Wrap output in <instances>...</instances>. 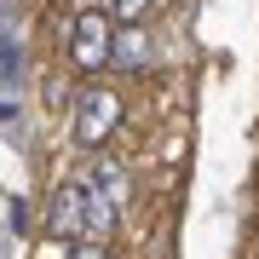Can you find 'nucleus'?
Returning a JSON list of instances; mask_svg holds the SVG:
<instances>
[{
	"label": "nucleus",
	"mask_w": 259,
	"mask_h": 259,
	"mask_svg": "<svg viewBox=\"0 0 259 259\" xmlns=\"http://www.w3.org/2000/svg\"><path fill=\"white\" fill-rule=\"evenodd\" d=\"M110 52H115V18L104 6H87L75 18V29H69V64L93 75V69L110 64Z\"/></svg>",
	"instance_id": "nucleus-1"
},
{
	"label": "nucleus",
	"mask_w": 259,
	"mask_h": 259,
	"mask_svg": "<svg viewBox=\"0 0 259 259\" xmlns=\"http://www.w3.org/2000/svg\"><path fill=\"white\" fill-rule=\"evenodd\" d=\"M87 185H98L104 196H115V202L127 207V173H121V167H115L110 156H98V167H93V173H87Z\"/></svg>",
	"instance_id": "nucleus-6"
},
{
	"label": "nucleus",
	"mask_w": 259,
	"mask_h": 259,
	"mask_svg": "<svg viewBox=\"0 0 259 259\" xmlns=\"http://www.w3.org/2000/svg\"><path fill=\"white\" fill-rule=\"evenodd\" d=\"M69 259H104V242H75Z\"/></svg>",
	"instance_id": "nucleus-8"
},
{
	"label": "nucleus",
	"mask_w": 259,
	"mask_h": 259,
	"mask_svg": "<svg viewBox=\"0 0 259 259\" xmlns=\"http://www.w3.org/2000/svg\"><path fill=\"white\" fill-rule=\"evenodd\" d=\"M110 64H115V69H144V64H150V35H144V23H121V29H115Z\"/></svg>",
	"instance_id": "nucleus-5"
},
{
	"label": "nucleus",
	"mask_w": 259,
	"mask_h": 259,
	"mask_svg": "<svg viewBox=\"0 0 259 259\" xmlns=\"http://www.w3.org/2000/svg\"><path fill=\"white\" fill-rule=\"evenodd\" d=\"M52 236H87L81 185H58V196H52Z\"/></svg>",
	"instance_id": "nucleus-4"
},
{
	"label": "nucleus",
	"mask_w": 259,
	"mask_h": 259,
	"mask_svg": "<svg viewBox=\"0 0 259 259\" xmlns=\"http://www.w3.org/2000/svg\"><path fill=\"white\" fill-rule=\"evenodd\" d=\"M81 207H87V236H93V242H104L115 231V219H121V202L104 196L98 185H87V179H81Z\"/></svg>",
	"instance_id": "nucleus-3"
},
{
	"label": "nucleus",
	"mask_w": 259,
	"mask_h": 259,
	"mask_svg": "<svg viewBox=\"0 0 259 259\" xmlns=\"http://www.w3.org/2000/svg\"><path fill=\"white\" fill-rule=\"evenodd\" d=\"M104 12H110L115 23H144V18H150V0H110Z\"/></svg>",
	"instance_id": "nucleus-7"
},
{
	"label": "nucleus",
	"mask_w": 259,
	"mask_h": 259,
	"mask_svg": "<svg viewBox=\"0 0 259 259\" xmlns=\"http://www.w3.org/2000/svg\"><path fill=\"white\" fill-rule=\"evenodd\" d=\"M115 127H121V93H110V87H81L75 93V144L98 150Z\"/></svg>",
	"instance_id": "nucleus-2"
}]
</instances>
